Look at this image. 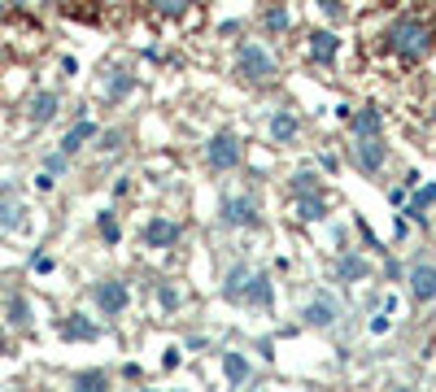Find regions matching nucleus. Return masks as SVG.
Segmentation results:
<instances>
[{
    "label": "nucleus",
    "instance_id": "f257e3e1",
    "mask_svg": "<svg viewBox=\"0 0 436 392\" xmlns=\"http://www.w3.org/2000/svg\"><path fill=\"white\" fill-rule=\"evenodd\" d=\"M389 48L401 61H423L432 48H436V31L423 18H397L389 26Z\"/></svg>",
    "mask_w": 436,
    "mask_h": 392
},
{
    "label": "nucleus",
    "instance_id": "bb28decb",
    "mask_svg": "<svg viewBox=\"0 0 436 392\" xmlns=\"http://www.w3.org/2000/svg\"><path fill=\"white\" fill-rule=\"evenodd\" d=\"M9 322H13V327H31V305H26L22 297L9 301Z\"/></svg>",
    "mask_w": 436,
    "mask_h": 392
},
{
    "label": "nucleus",
    "instance_id": "4be33fe9",
    "mask_svg": "<svg viewBox=\"0 0 436 392\" xmlns=\"http://www.w3.org/2000/svg\"><path fill=\"white\" fill-rule=\"evenodd\" d=\"M266 31H275V35L293 31V9H288V5H271L266 9Z\"/></svg>",
    "mask_w": 436,
    "mask_h": 392
},
{
    "label": "nucleus",
    "instance_id": "4468645a",
    "mask_svg": "<svg viewBox=\"0 0 436 392\" xmlns=\"http://www.w3.org/2000/svg\"><path fill=\"white\" fill-rule=\"evenodd\" d=\"M380 126H384V118H380V109H358V113H353V122H349V131H353V140H366V136H380Z\"/></svg>",
    "mask_w": 436,
    "mask_h": 392
},
{
    "label": "nucleus",
    "instance_id": "473e14b6",
    "mask_svg": "<svg viewBox=\"0 0 436 392\" xmlns=\"http://www.w3.org/2000/svg\"><path fill=\"white\" fill-rule=\"evenodd\" d=\"M0 353H5V340H0Z\"/></svg>",
    "mask_w": 436,
    "mask_h": 392
},
{
    "label": "nucleus",
    "instance_id": "c756f323",
    "mask_svg": "<svg viewBox=\"0 0 436 392\" xmlns=\"http://www.w3.org/2000/svg\"><path fill=\"white\" fill-rule=\"evenodd\" d=\"M0 227H22V205H0Z\"/></svg>",
    "mask_w": 436,
    "mask_h": 392
},
{
    "label": "nucleus",
    "instance_id": "2eb2a0df",
    "mask_svg": "<svg viewBox=\"0 0 436 392\" xmlns=\"http://www.w3.org/2000/svg\"><path fill=\"white\" fill-rule=\"evenodd\" d=\"M336 275H341V284H362L366 275H371V266H366L358 253H345L341 261H336Z\"/></svg>",
    "mask_w": 436,
    "mask_h": 392
},
{
    "label": "nucleus",
    "instance_id": "20e7f679",
    "mask_svg": "<svg viewBox=\"0 0 436 392\" xmlns=\"http://www.w3.org/2000/svg\"><path fill=\"white\" fill-rule=\"evenodd\" d=\"M240 157H245V149H240V140L232 136V131H218V136L205 144V161H209V170H236V166H240Z\"/></svg>",
    "mask_w": 436,
    "mask_h": 392
},
{
    "label": "nucleus",
    "instance_id": "2f4dec72",
    "mask_svg": "<svg viewBox=\"0 0 436 392\" xmlns=\"http://www.w3.org/2000/svg\"><path fill=\"white\" fill-rule=\"evenodd\" d=\"M122 140H127L122 131H105V136H101V149H105V153H114V149H122Z\"/></svg>",
    "mask_w": 436,
    "mask_h": 392
},
{
    "label": "nucleus",
    "instance_id": "0eeeda50",
    "mask_svg": "<svg viewBox=\"0 0 436 392\" xmlns=\"http://www.w3.org/2000/svg\"><path fill=\"white\" fill-rule=\"evenodd\" d=\"M127 301H131V292H127L122 279H105V284H96V305H101V314L105 318H118Z\"/></svg>",
    "mask_w": 436,
    "mask_h": 392
},
{
    "label": "nucleus",
    "instance_id": "aec40b11",
    "mask_svg": "<svg viewBox=\"0 0 436 392\" xmlns=\"http://www.w3.org/2000/svg\"><path fill=\"white\" fill-rule=\"evenodd\" d=\"M53 113H57V92H40L31 101V118L35 122H53Z\"/></svg>",
    "mask_w": 436,
    "mask_h": 392
},
{
    "label": "nucleus",
    "instance_id": "6e6552de",
    "mask_svg": "<svg viewBox=\"0 0 436 392\" xmlns=\"http://www.w3.org/2000/svg\"><path fill=\"white\" fill-rule=\"evenodd\" d=\"M184 227L175 218H149L144 222V249H170V244H179Z\"/></svg>",
    "mask_w": 436,
    "mask_h": 392
},
{
    "label": "nucleus",
    "instance_id": "7ed1b4c3",
    "mask_svg": "<svg viewBox=\"0 0 436 392\" xmlns=\"http://www.w3.org/2000/svg\"><path fill=\"white\" fill-rule=\"evenodd\" d=\"M218 222L223 227H253L257 222V201L249 192H232L218 201Z\"/></svg>",
    "mask_w": 436,
    "mask_h": 392
},
{
    "label": "nucleus",
    "instance_id": "393cba45",
    "mask_svg": "<svg viewBox=\"0 0 436 392\" xmlns=\"http://www.w3.org/2000/svg\"><path fill=\"white\" fill-rule=\"evenodd\" d=\"M131 88H136V83H131V74H114V79L105 83V96H109V101H122V96L131 92Z\"/></svg>",
    "mask_w": 436,
    "mask_h": 392
},
{
    "label": "nucleus",
    "instance_id": "39448f33",
    "mask_svg": "<svg viewBox=\"0 0 436 392\" xmlns=\"http://www.w3.org/2000/svg\"><path fill=\"white\" fill-rule=\"evenodd\" d=\"M301 318H305V327H336V318H341V305H336V297H328V292H314V297L305 301Z\"/></svg>",
    "mask_w": 436,
    "mask_h": 392
},
{
    "label": "nucleus",
    "instance_id": "cd10ccee",
    "mask_svg": "<svg viewBox=\"0 0 436 392\" xmlns=\"http://www.w3.org/2000/svg\"><path fill=\"white\" fill-rule=\"evenodd\" d=\"M157 301H161V309H179V301H184V297H179V288L161 284V288H157Z\"/></svg>",
    "mask_w": 436,
    "mask_h": 392
},
{
    "label": "nucleus",
    "instance_id": "412c9836",
    "mask_svg": "<svg viewBox=\"0 0 436 392\" xmlns=\"http://www.w3.org/2000/svg\"><path fill=\"white\" fill-rule=\"evenodd\" d=\"M61 336H66V340H96V336H101V327H92L88 318H70V322H61Z\"/></svg>",
    "mask_w": 436,
    "mask_h": 392
},
{
    "label": "nucleus",
    "instance_id": "c85d7f7f",
    "mask_svg": "<svg viewBox=\"0 0 436 392\" xmlns=\"http://www.w3.org/2000/svg\"><path fill=\"white\" fill-rule=\"evenodd\" d=\"M96 227H101V236H105L109 244H118V236H122V231H118V222H114V214H109V209L101 214V222H96Z\"/></svg>",
    "mask_w": 436,
    "mask_h": 392
},
{
    "label": "nucleus",
    "instance_id": "f03ea898",
    "mask_svg": "<svg viewBox=\"0 0 436 392\" xmlns=\"http://www.w3.org/2000/svg\"><path fill=\"white\" fill-rule=\"evenodd\" d=\"M236 74L245 79V83H253V88H271L280 79V61L257 40H249V44H240V53H236Z\"/></svg>",
    "mask_w": 436,
    "mask_h": 392
},
{
    "label": "nucleus",
    "instance_id": "7c9ffc66",
    "mask_svg": "<svg viewBox=\"0 0 436 392\" xmlns=\"http://www.w3.org/2000/svg\"><path fill=\"white\" fill-rule=\"evenodd\" d=\"M389 332H393V318H389V309H384V314L371 318V336H389Z\"/></svg>",
    "mask_w": 436,
    "mask_h": 392
},
{
    "label": "nucleus",
    "instance_id": "9d476101",
    "mask_svg": "<svg viewBox=\"0 0 436 392\" xmlns=\"http://www.w3.org/2000/svg\"><path fill=\"white\" fill-rule=\"evenodd\" d=\"M223 375H227V384H232V388H240V384H249V379H253V366H249V357H245V353L227 349V353H223Z\"/></svg>",
    "mask_w": 436,
    "mask_h": 392
},
{
    "label": "nucleus",
    "instance_id": "dca6fc26",
    "mask_svg": "<svg viewBox=\"0 0 436 392\" xmlns=\"http://www.w3.org/2000/svg\"><path fill=\"white\" fill-rule=\"evenodd\" d=\"M92 136H96V122H88V118H83V122H74V126L66 131V140H61V153H66V157H70V153H79Z\"/></svg>",
    "mask_w": 436,
    "mask_h": 392
},
{
    "label": "nucleus",
    "instance_id": "b1692460",
    "mask_svg": "<svg viewBox=\"0 0 436 392\" xmlns=\"http://www.w3.org/2000/svg\"><path fill=\"white\" fill-rule=\"evenodd\" d=\"M153 13H161V18H184V13L192 9V0H149Z\"/></svg>",
    "mask_w": 436,
    "mask_h": 392
},
{
    "label": "nucleus",
    "instance_id": "1a4fd4ad",
    "mask_svg": "<svg viewBox=\"0 0 436 392\" xmlns=\"http://www.w3.org/2000/svg\"><path fill=\"white\" fill-rule=\"evenodd\" d=\"M406 284H410V297H414L419 305L436 301V266H414V270L406 275Z\"/></svg>",
    "mask_w": 436,
    "mask_h": 392
},
{
    "label": "nucleus",
    "instance_id": "f8f14e48",
    "mask_svg": "<svg viewBox=\"0 0 436 392\" xmlns=\"http://www.w3.org/2000/svg\"><path fill=\"white\" fill-rule=\"evenodd\" d=\"M245 301H253L257 309H271V305H275V284H271V275H253Z\"/></svg>",
    "mask_w": 436,
    "mask_h": 392
},
{
    "label": "nucleus",
    "instance_id": "f3484780",
    "mask_svg": "<svg viewBox=\"0 0 436 392\" xmlns=\"http://www.w3.org/2000/svg\"><path fill=\"white\" fill-rule=\"evenodd\" d=\"M336 48H341V40H336L332 31H314V35H310V57L314 61H332Z\"/></svg>",
    "mask_w": 436,
    "mask_h": 392
},
{
    "label": "nucleus",
    "instance_id": "9b49d317",
    "mask_svg": "<svg viewBox=\"0 0 436 392\" xmlns=\"http://www.w3.org/2000/svg\"><path fill=\"white\" fill-rule=\"evenodd\" d=\"M249 279H253V270L245 266V261H236V266L227 270V279H223V297H227V301H245Z\"/></svg>",
    "mask_w": 436,
    "mask_h": 392
},
{
    "label": "nucleus",
    "instance_id": "423d86ee",
    "mask_svg": "<svg viewBox=\"0 0 436 392\" xmlns=\"http://www.w3.org/2000/svg\"><path fill=\"white\" fill-rule=\"evenodd\" d=\"M384 157H389V149L380 144V136H366V140H353V166H358L362 174H380Z\"/></svg>",
    "mask_w": 436,
    "mask_h": 392
},
{
    "label": "nucleus",
    "instance_id": "a878e982",
    "mask_svg": "<svg viewBox=\"0 0 436 392\" xmlns=\"http://www.w3.org/2000/svg\"><path fill=\"white\" fill-rule=\"evenodd\" d=\"M109 379H105V370H79L74 375V388H88V392H96V388H105Z\"/></svg>",
    "mask_w": 436,
    "mask_h": 392
},
{
    "label": "nucleus",
    "instance_id": "6ab92c4d",
    "mask_svg": "<svg viewBox=\"0 0 436 392\" xmlns=\"http://www.w3.org/2000/svg\"><path fill=\"white\" fill-rule=\"evenodd\" d=\"M297 209H301L305 222H318L328 214V201H323V192H310V196H297Z\"/></svg>",
    "mask_w": 436,
    "mask_h": 392
},
{
    "label": "nucleus",
    "instance_id": "5701e85b",
    "mask_svg": "<svg viewBox=\"0 0 436 392\" xmlns=\"http://www.w3.org/2000/svg\"><path fill=\"white\" fill-rule=\"evenodd\" d=\"M288 192H293V201H297V196L323 192V183H318V174H314V170H301V174H293V188H288Z\"/></svg>",
    "mask_w": 436,
    "mask_h": 392
},
{
    "label": "nucleus",
    "instance_id": "ddd939ff",
    "mask_svg": "<svg viewBox=\"0 0 436 392\" xmlns=\"http://www.w3.org/2000/svg\"><path fill=\"white\" fill-rule=\"evenodd\" d=\"M297 131H301V122H297L288 109H275V113H271V140H275V144L297 140Z\"/></svg>",
    "mask_w": 436,
    "mask_h": 392
},
{
    "label": "nucleus",
    "instance_id": "a211bd4d",
    "mask_svg": "<svg viewBox=\"0 0 436 392\" xmlns=\"http://www.w3.org/2000/svg\"><path fill=\"white\" fill-rule=\"evenodd\" d=\"M428 205H436V183H428V188H419V192H414V201L406 205V214H410L414 222H428V214H423Z\"/></svg>",
    "mask_w": 436,
    "mask_h": 392
}]
</instances>
